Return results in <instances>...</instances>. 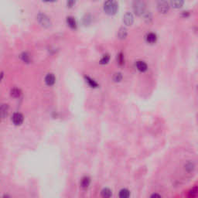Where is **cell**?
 I'll return each mask as SVG.
<instances>
[{"label": "cell", "instance_id": "6da1fadb", "mask_svg": "<svg viewBox=\"0 0 198 198\" xmlns=\"http://www.w3.org/2000/svg\"><path fill=\"white\" fill-rule=\"evenodd\" d=\"M103 9L105 14L108 15H114L117 13L118 5L115 0H106L104 2Z\"/></svg>", "mask_w": 198, "mask_h": 198}, {"label": "cell", "instance_id": "7a4b0ae2", "mask_svg": "<svg viewBox=\"0 0 198 198\" xmlns=\"http://www.w3.org/2000/svg\"><path fill=\"white\" fill-rule=\"evenodd\" d=\"M132 9L135 15L142 16L146 12V3L145 0H133Z\"/></svg>", "mask_w": 198, "mask_h": 198}, {"label": "cell", "instance_id": "3957f363", "mask_svg": "<svg viewBox=\"0 0 198 198\" xmlns=\"http://www.w3.org/2000/svg\"><path fill=\"white\" fill-rule=\"evenodd\" d=\"M37 20L42 27L46 28V29L50 28L52 26V22H51L50 18L46 14L43 13V12H39L37 14Z\"/></svg>", "mask_w": 198, "mask_h": 198}, {"label": "cell", "instance_id": "277c9868", "mask_svg": "<svg viewBox=\"0 0 198 198\" xmlns=\"http://www.w3.org/2000/svg\"><path fill=\"white\" fill-rule=\"evenodd\" d=\"M170 6L166 0L159 1L157 3V10L161 14H166L170 11Z\"/></svg>", "mask_w": 198, "mask_h": 198}, {"label": "cell", "instance_id": "5b68a950", "mask_svg": "<svg viewBox=\"0 0 198 198\" xmlns=\"http://www.w3.org/2000/svg\"><path fill=\"white\" fill-rule=\"evenodd\" d=\"M23 120H24V117L23 114L19 112H15L12 114V123L15 125H20L23 124Z\"/></svg>", "mask_w": 198, "mask_h": 198}, {"label": "cell", "instance_id": "8992f818", "mask_svg": "<svg viewBox=\"0 0 198 198\" xmlns=\"http://www.w3.org/2000/svg\"><path fill=\"white\" fill-rule=\"evenodd\" d=\"M123 23L126 26H130L134 23V16L132 13L130 12H127L123 16Z\"/></svg>", "mask_w": 198, "mask_h": 198}, {"label": "cell", "instance_id": "52a82bcc", "mask_svg": "<svg viewBox=\"0 0 198 198\" xmlns=\"http://www.w3.org/2000/svg\"><path fill=\"white\" fill-rule=\"evenodd\" d=\"M44 81L45 84H46L47 86H53L56 82L55 75H54V74H52V73H49V74H46V77H45Z\"/></svg>", "mask_w": 198, "mask_h": 198}, {"label": "cell", "instance_id": "ba28073f", "mask_svg": "<svg viewBox=\"0 0 198 198\" xmlns=\"http://www.w3.org/2000/svg\"><path fill=\"white\" fill-rule=\"evenodd\" d=\"M136 67L139 72L144 73L148 70V65L145 63V61H142V60H139V61H136Z\"/></svg>", "mask_w": 198, "mask_h": 198}, {"label": "cell", "instance_id": "9c48e42d", "mask_svg": "<svg viewBox=\"0 0 198 198\" xmlns=\"http://www.w3.org/2000/svg\"><path fill=\"white\" fill-rule=\"evenodd\" d=\"M66 22H67V26H69L71 29H77V21H76L75 18H74V16H71V15H70V16L67 17Z\"/></svg>", "mask_w": 198, "mask_h": 198}, {"label": "cell", "instance_id": "30bf717a", "mask_svg": "<svg viewBox=\"0 0 198 198\" xmlns=\"http://www.w3.org/2000/svg\"><path fill=\"white\" fill-rule=\"evenodd\" d=\"M145 40L149 44H154L157 41V36L154 32H148L145 36Z\"/></svg>", "mask_w": 198, "mask_h": 198}, {"label": "cell", "instance_id": "8fae6325", "mask_svg": "<svg viewBox=\"0 0 198 198\" xmlns=\"http://www.w3.org/2000/svg\"><path fill=\"white\" fill-rule=\"evenodd\" d=\"M8 111H9V106H8V105L4 104V105H2L0 106V121L7 115Z\"/></svg>", "mask_w": 198, "mask_h": 198}, {"label": "cell", "instance_id": "7c38bea8", "mask_svg": "<svg viewBox=\"0 0 198 198\" xmlns=\"http://www.w3.org/2000/svg\"><path fill=\"white\" fill-rule=\"evenodd\" d=\"M184 5V0H171V6L175 9L182 8Z\"/></svg>", "mask_w": 198, "mask_h": 198}, {"label": "cell", "instance_id": "4fadbf2b", "mask_svg": "<svg viewBox=\"0 0 198 198\" xmlns=\"http://www.w3.org/2000/svg\"><path fill=\"white\" fill-rule=\"evenodd\" d=\"M20 59L25 63H29L31 62V56L29 53L23 52L20 54Z\"/></svg>", "mask_w": 198, "mask_h": 198}, {"label": "cell", "instance_id": "5bb4252c", "mask_svg": "<svg viewBox=\"0 0 198 198\" xmlns=\"http://www.w3.org/2000/svg\"><path fill=\"white\" fill-rule=\"evenodd\" d=\"M84 79H85V80H86V83L88 84L89 85L91 88H96L98 87V84H97V82H96L95 80H94V79L91 78V77H88V76H85Z\"/></svg>", "mask_w": 198, "mask_h": 198}, {"label": "cell", "instance_id": "9a60e30c", "mask_svg": "<svg viewBox=\"0 0 198 198\" xmlns=\"http://www.w3.org/2000/svg\"><path fill=\"white\" fill-rule=\"evenodd\" d=\"M127 36H128L127 29L125 27H121L118 32V38L120 39V40H124V39L126 38Z\"/></svg>", "mask_w": 198, "mask_h": 198}, {"label": "cell", "instance_id": "2e32d148", "mask_svg": "<svg viewBox=\"0 0 198 198\" xmlns=\"http://www.w3.org/2000/svg\"><path fill=\"white\" fill-rule=\"evenodd\" d=\"M90 183H91V179L88 176H84V177L82 178L81 181H80V186H81L82 188H88Z\"/></svg>", "mask_w": 198, "mask_h": 198}, {"label": "cell", "instance_id": "e0dca14e", "mask_svg": "<svg viewBox=\"0 0 198 198\" xmlns=\"http://www.w3.org/2000/svg\"><path fill=\"white\" fill-rule=\"evenodd\" d=\"M82 22H83V24L84 26H89L90 24L92 22V17L90 14H86L83 17V19H82Z\"/></svg>", "mask_w": 198, "mask_h": 198}, {"label": "cell", "instance_id": "ac0fdd59", "mask_svg": "<svg viewBox=\"0 0 198 198\" xmlns=\"http://www.w3.org/2000/svg\"><path fill=\"white\" fill-rule=\"evenodd\" d=\"M101 194L103 197L105 198H109L112 196V193H111V190L109 188H104L103 190L101 192Z\"/></svg>", "mask_w": 198, "mask_h": 198}, {"label": "cell", "instance_id": "d6986e66", "mask_svg": "<svg viewBox=\"0 0 198 198\" xmlns=\"http://www.w3.org/2000/svg\"><path fill=\"white\" fill-rule=\"evenodd\" d=\"M118 196L121 198H128L130 196V192L129 190H127V189H122V190L119 191Z\"/></svg>", "mask_w": 198, "mask_h": 198}, {"label": "cell", "instance_id": "ffe728a7", "mask_svg": "<svg viewBox=\"0 0 198 198\" xmlns=\"http://www.w3.org/2000/svg\"><path fill=\"white\" fill-rule=\"evenodd\" d=\"M10 93H11V96L13 97H15V98H17V97H19L20 95H21V94H22L21 91H20V90L17 88H12V89L11 90Z\"/></svg>", "mask_w": 198, "mask_h": 198}, {"label": "cell", "instance_id": "44dd1931", "mask_svg": "<svg viewBox=\"0 0 198 198\" xmlns=\"http://www.w3.org/2000/svg\"><path fill=\"white\" fill-rule=\"evenodd\" d=\"M113 80L116 83H118V82L122 81V78H123V76H122V74L120 72H117L113 75Z\"/></svg>", "mask_w": 198, "mask_h": 198}, {"label": "cell", "instance_id": "7402d4cb", "mask_svg": "<svg viewBox=\"0 0 198 198\" xmlns=\"http://www.w3.org/2000/svg\"><path fill=\"white\" fill-rule=\"evenodd\" d=\"M109 60H110L109 54H105V55L101 57V59L100 60V62H99V63H100L101 65H105L107 64V63H108Z\"/></svg>", "mask_w": 198, "mask_h": 198}, {"label": "cell", "instance_id": "603a6c76", "mask_svg": "<svg viewBox=\"0 0 198 198\" xmlns=\"http://www.w3.org/2000/svg\"><path fill=\"white\" fill-rule=\"evenodd\" d=\"M117 61L119 65H124V63H125V57H124V54L122 53H119L117 55Z\"/></svg>", "mask_w": 198, "mask_h": 198}, {"label": "cell", "instance_id": "cb8c5ba5", "mask_svg": "<svg viewBox=\"0 0 198 198\" xmlns=\"http://www.w3.org/2000/svg\"><path fill=\"white\" fill-rule=\"evenodd\" d=\"M76 2H77V0H67V6L69 9H72L76 5Z\"/></svg>", "mask_w": 198, "mask_h": 198}, {"label": "cell", "instance_id": "d4e9b609", "mask_svg": "<svg viewBox=\"0 0 198 198\" xmlns=\"http://www.w3.org/2000/svg\"><path fill=\"white\" fill-rule=\"evenodd\" d=\"M185 169L189 172H191L193 171V169H194V166H193V163L190 162V163H187V165L185 166Z\"/></svg>", "mask_w": 198, "mask_h": 198}, {"label": "cell", "instance_id": "484cf974", "mask_svg": "<svg viewBox=\"0 0 198 198\" xmlns=\"http://www.w3.org/2000/svg\"><path fill=\"white\" fill-rule=\"evenodd\" d=\"M196 192H197V189H196V187H193V189H192L191 190H190V195L192 196H194L196 194Z\"/></svg>", "mask_w": 198, "mask_h": 198}, {"label": "cell", "instance_id": "4316f807", "mask_svg": "<svg viewBox=\"0 0 198 198\" xmlns=\"http://www.w3.org/2000/svg\"><path fill=\"white\" fill-rule=\"evenodd\" d=\"M43 2H46V3H53V2H57L58 0H42Z\"/></svg>", "mask_w": 198, "mask_h": 198}, {"label": "cell", "instance_id": "83f0119b", "mask_svg": "<svg viewBox=\"0 0 198 198\" xmlns=\"http://www.w3.org/2000/svg\"><path fill=\"white\" fill-rule=\"evenodd\" d=\"M182 15H183V17H188V16H189V15H190V14L188 13V12H183Z\"/></svg>", "mask_w": 198, "mask_h": 198}, {"label": "cell", "instance_id": "f1b7e54d", "mask_svg": "<svg viewBox=\"0 0 198 198\" xmlns=\"http://www.w3.org/2000/svg\"><path fill=\"white\" fill-rule=\"evenodd\" d=\"M160 195L157 194V193H154V194H153L151 196V197H160Z\"/></svg>", "mask_w": 198, "mask_h": 198}, {"label": "cell", "instance_id": "f546056e", "mask_svg": "<svg viewBox=\"0 0 198 198\" xmlns=\"http://www.w3.org/2000/svg\"><path fill=\"white\" fill-rule=\"evenodd\" d=\"M3 76H4V74H3V72H1V73H0V82H1V81H2V80Z\"/></svg>", "mask_w": 198, "mask_h": 198}]
</instances>
